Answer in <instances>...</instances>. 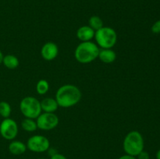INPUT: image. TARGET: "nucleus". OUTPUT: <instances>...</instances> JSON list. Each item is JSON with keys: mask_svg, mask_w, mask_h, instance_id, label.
<instances>
[{"mask_svg": "<svg viewBox=\"0 0 160 159\" xmlns=\"http://www.w3.org/2000/svg\"><path fill=\"white\" fill-rule=\"evenodd\" d=\"M82 94L79 87L73 84H64L57 90L56 94V101L59 107L69 108L75 106L80 102Z\"/></svg>", "mask_w": 160, "mask_h": 159, "instance_id": "nucleus-1", "label": "nucleus"}, {"mask_svg": "<svg viewBox=\"0 0 160 159\" xmlns=\"http://www.w3.org/2000/svg\"><path fill=\"white\" fill-rule=\"evenodd\" d=\"M100 48L95 42H81L74 51L75 59L81 64H88L98 59Z\"/></svg>", "mask_w": 160, "mask_h": 159, "instance_id": "nucleus-2", "label": "nucleus"}, {"mask_svg": "<svg viewBox=\"0 0 160 159\" xmlns=\"http://www.w3.org/2000/svg\"><path fill=\"white\" fill-rule=\"evenodd\" d=\"M145 141L142 134L137 130H132L125 136L123 141V148L125 154L137 157L144 151Z\"/></svg>", "mask_w": 160, "mask_h": 159, "instance_id": "nucleus-3", "label": "nucleus"}, {"mask_svg": "<svg viewBox=\"0 0 160 159\" xmlns=\"http://www.w3.org/2000/svg\"><path fill=\"white\" fill-rule=\"evenodd\" d=\"M94 39L101 49L112 48L117 42V33L110 26H102L95 31Z\"/></svg>", "mask_w": 160, "mask_h": 159, "instance_id": "nucleus-4", "label": "nucleus"}, {"mask_svg": "<svg viewBox=\"0 0 160 159\" xmlns=\"http://www.w3.org/2000/svg\"><path fill=\"white\" fill-rule=\"evenodd\" d=\"M20 110L25 118L36 119L42 112L40 101L33 96L24 97L20 101Z\"/></svg>", "mask_w": 160, "mask_h": 159, "instance_id": "nucleus-5", "label": "nucleus"}, {"mask_svg": "<svg viewBox=\"0 0 160 159\" xmlns=\"http://www.w3.org/2000/svg\"><path fill=\"white\" fill-rule=\"evenodd\" d=\"M26 145L31 152L43 153L49 150L50 141L45 136L34 135L28 139Z\"/></svg>", "mask_w": 160, "mask_h": 159, "instance_id": "nucleus-6", "label": "nucleus"}, {"mask_svg": "<svg viewBox=\"0 0 160 159\" xmlns=\"http://www.w3.org/2000/svg\"><path fill=\"white\" fill-rule=\"evenodd\" d=\"M38 129L43 131H49L54 129L59 125V117L55 113L42 112L36 118Z\"/></svg>", "mask_w": 160, "mask_h": 159, "instance_id": "nucleus-7", "label": "nucleus"}, {"mask_svg": "<svg viewBox=\"0 0 160 159\" xmlns=\"http://www.w3.org/2000/svg\"><path fill=\"white\" fill-rule=\"evenodd\" d=\"M19 132L17 122L11 118H3L0 123V135L7 140H13Z\"/></svg>", "mask_w": 160, "mask_h": 159, "instance_id": "nucleus-8", "label": "nucleus"}, {"mask_svg": "<svg viewBox=\"0 0 160 159\" xmlns=\"http://www.w3.org/2000/svg\"><path fill=\"white\" fill-rule=\"evenodd\" d=\"M59 55V48L52 41H48L41 48V55L45 61H52Z\"/></svg>", "mask_w": 160, "mask_h": 159, "instance_id": "nucleus-9", "label": "nucleus"}, {"mask_svg": "<svg viewBox=\"0 0 160 159\" xmlns=\"http://www.w3.org/2000/svg\"><path fill=\"white\" fill-rule=\"evenodd\" d=\"M95 31L88 25L80 26L76 33V36L78 40L81 42L90 41L95 37Z\"/></svg>", "mask_w": 160, "mask_h": 159, "instance_id": "nucleus-10", "label": "nucleus"}, {"mask_svg": "<svg viewBox=\"0 0 160 159\" xmlns=\"http://www.w3.org/2000/svg\"><path fill=\"white\" fill-rule=\"evenodd\" d=\"M41 108L43 112H49L55 113L56 111L59 108V104L54 98H45L40 101Z\"/></svg>", "mask_w": 160, "mask_h": 159, "instance_id": "nucleus-11", "label": "nucleus"}, {"mask_svg": "<svg viewBox=\"0 0 160 159\" xmlns=\"http://www.w3.org/2000/svg\"><path fill=\"white\" fill-rule=\"evenodd\" d=\"M98 59H99V60L103 63H112L117 59V53L112 48H104V49L100 48Z\"/></svg>", "mask_w": 160, "mask_h": 159, "instance_id": "nucleus-12", "label": "nucleus"}, {"mask_svg": "<svg viewBox=\"0 0 160 159\" xmlns=\"http://www.w3.org/2000/svg\"><path fill=\"white\" fill-rule=\"evenodd\" d=\"M8 150L9 153L12 154V155H21L24 154L26 151L28 150L27 148L26 143L20 140H11L8 146Z\"/></svg>", "mask_w": 160, "mask_h": 159, "instance_id": "nucleus-13", "label": "nucleus"}, {"mask_svg": "<svg viewBox=\"0 0 160 159\" xmlns=\"http://www.w3.org/2000/svg\"><path fill=\"white\" fill-rule=\"evenodd\" d=\"M2 64L9 70H15L20 65V61L18 58L14 55L8 54L3 57Z\"/></svg>", "mask_w": 160, "mask_h": 159, "instance_id": "nucleus-14", "label": "nucleus"}, {"mask_svg": "<svg viewBox=\"0 0 160 159\" xmlns=\"http://www.w3.org/2000/svg\"><path fill=\"white\" fill-rule=\"evenodd\" d=\"M22 129L28 132H35L38 129V125L36 123V119L29 118H24V119L20 123Z\"/></svg>", "mask_w": 160, "mask_h": 159, "instance_id": "nucleus-15", "label": "nucleus"}, {"mask_svg": "<svg viewBox=\"0 0 160 159\" xmlns=\"http://www.w3.org/2000/svg\"><path fill=\"white\" fill-rule=\"evenodd\" d=\"M88 26L92 27L95 31H98L103 26V20L98 16H92L88 20Z\"/></svg>", "mask_w": 160, "mask_h": 159, "instance_id": "nucleus-16", "label": "nucleus"}, {"mask_svg": "<svg viewBox=\"0 0 160 159\" xmlns=\"http://www.w3.org/2000/svg\"><path fill=\"white\" fill-rule=\"evenodd\" d=\"M49 90V83L46 80H39L36 84V91L38 94L45 95Z\"/></svg>", "mask_w": 160, "mask_h": 159, "instance_id": "nucleus-17", "label": "nucleus"}, {"mask_svg": "<svg viewBox=\"0 0 160 159\" xmlns=\"http://www.w3.org/2000/svg\"><path fill=\"white\" fill-rule=\"evenodd\" d=\"M12 112V108L7 101H0V116L3 118H9Z\"/></svg>", "mask_w": 160, "mask_h": 159, "instance_id": "nucleus-18", "label": "nucleus"}, {"mask_svg": "<svg viewBox=\"0 0 160 159\" xmlns=\"http://www.w3.org/2000/svg\"><path fill=\"white\" fill-rule=\"evenodd\" d=\"M151 31L153 34H160V20H157L153 23Z\"/></svg>", "mask_w": 160, "mask_h": 159, "instance_id": "nucleus-19", "label": "nucleus"}, {"mask_svg": "<svg viewBox=\"0 0 160 159\" xmlns=\"http://www.w3.org/2000/svg\"><path fill=\"white\" fill-rule=\"evenodd\" d=\"M149 154L147 151H142V152L139 153L137 155L136 158L137 159H149Z\"/></svg>", "mask_w": 160, "mask_h": 159, "instance_id": "nucleus-20", "label": "nucleus"}, {"mask_svg": "<svg viewBox=\"0 0 160 159\" xmlns=\"http://www.w3.org/2000/svg\"><path fill=\"white\" fill-rule=\"evenodd\" d=\"M50 159H67V157L62 154L55 153V154H53L51 156V158Z\"/></svg>", "mask_w": 160, "mask_h": 159, "instance_id": "nucleus-21", "label": "nucleus"}, {"mask_svg": "<svg viewBox=\"0 0 160 159\" xmlns=\"http://www.w3.org/2000/svg\"><path fill=\"white\" fill-rule=\"evenodd\" d=\"M118 159H137V158H136V157H134V156H131V155H129V154H123V155L120 156Z\"/></svg>", "mask_w": 160, "mask_h": 159, "instance_id": "nucleus-22", "label": "nucleus"}, {"mask_svg": "<svg viewBox=\"0 0 160 159\" xmlns=\"http://www.w3.org/2000/svg\"><path fill=\"white\" fill-rule=\"evenodd\" d=\"M3 57H4V55H3V53L2 52V51L0 50V65H1V64H2Z\"/></svg>", "mask_w": 160, "mask_h": 159, "instance_id": "nucleus-23", "label": "nucleus"}, {"mask_svg": "<svg viewBox=\"0 0 160 159\" xmlns=\"http://www.w3.org/2000/svg\"><path fill=\"white\" fill-rule=\"evenodd\" d=\"M156 159H160V149L156 152Z\"/></svg>", "mask_w": 160, "mask_h": 159, "instance_id": "nucleus-24", "label": "nucleus"}, {"mask_svg": "<svg viewBox=\"0 0 160 159\" xmlns=\"http://www.w3.org/2000/svg\"><path fill=\"white\" fill-rule=\"evenodd\" d=\"M38 159H46V158H38Z\"/></svg>", "mask_w": 160, "mask_h": 159, "instance_id": "nucleus-25", "label": "nucleus"}]
</instances>
